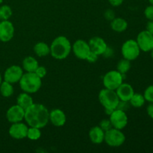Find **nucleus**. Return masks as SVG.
<instances>
[{"label": "nucleus", "mask_w": 153, "mask_h": 153, "mask_svg": "<svg viewBox=\"0 0 153 153\" xmlns=\"http://www.w3.org/2000/svg\"><path fill=\"white\" fill-rule=\"evenodd\" d=\"M115 91H116L120 100L123 102H129L133 94H134L132 86L129 84L123 83V82L117 88Z\"/></svg>", "instance_id": "nucleus-16"}, {"label": "nucleus", "mask_w": 153, "mask_h": 153, "mask_svg": "<svg viewBox=\"0 0 153 153\" xmlns=\"http://www.w3.org/2000/svg\"><path fill=\"white\" fill-rule=\"evenodd\" d=\"M136 41L140 47V51L148 52L153 49V35L147 30L140 31L137 35Z\"/></svg>", "instance_id": "nucleus-9"}, {"label": "nucleus", "mask_w": 153, "mask_h": 153, "mask_svg": "<svg viewBox=\"0 0 153 153\" xmlns=\"http://www.w3.org/2000/svg\"><path fill=\"white\" fill-rule=\"evenodd\" d=\"M99 101L100 104L104 107L105 110L114 111L117 108L120 100L116 91L105 88L100 91L99 94Z\"/></svg>", "instance_id": "nucleus-4"}, {"label": "nucleus", "mask_w": 153, "mask_h": 153, "mask_svg": "<svg viewBox=\"0 0 153 153\" xmlns=\"http://www.w3.org/2000/svg\"><path fill=\"white\" fill-rule=\"evenodd\" d=\"M1 82H2V78H1V73H0V85H1Z\"/></svg>", "instance_id": "nucleus-36"}, {"label": "nucleus", "mask_w": 153, "mask_h": 153, "mask_svg": "<svg viewBox=\"0 0 153 153\" xmlns=\"http://www.w3.org/2000/svg\"><path fill=\"white\" fill-rule=\"evenodd\" d=\"M72 50L70 41L64 36H58L50 46V54L55 59L64 60L68 57Z\"/></svg>", "instance_id": "nucleus-2"}, {"label": "nucleus", "mask_w": 153, "mask_h": 153, "mask_svg": "<svg viewBox=\"0 0 153 153\" xmlns=\"http://www.w3.org/2000/svg\"><path fill=\"white\" fill-rule=\"evenodd\" d=\"M89 137L94 144H100L105 140V131L100 126H94L90 129Z\"/></svg>", "instance_id": "nucleus-18"}, {"label": "nucleus", "mask_w": 153, "mask_h": 153, "mask_svg": "<svg viewBox=\"0 0 153 153\" xmlns=\"http://www.w3.org/2000/svg\"><path fill=\"white\" fill-rule=\"evenodd\" d=\"M98 56L99 55H97L96 53H94V52H90L89 55L88 56V58H87L86 61H88V62L90 63L96 62V61H97V59H98Z\"/></svg>", "instance_id": "nucleus-32"}, {"label": "nucleus", "mask_w": 153, "mask_h": 153, "mask_svg": "<svg viewBox=\"0 0 153 153\" xmlns=\"http://www.w3.org/2000/svg\"><path fill=\"white\" fill-rule=\"evenodd\" d=\"M130 68H131V61L126 58L120 60L117 65V70L122 75L126 74L127 72H128Z\"/></svg>", "instance_id": "nucleus-25"}, {"label": "nucleus", "mask_w": 153, "mask_h": 153, "mask_svg": "<svg viewBox=\"0 0 153 153\" xmlns=\"http://www.w3.org/2000/svg\"><path fill=\"white\" fill-rule=\"evenodd\" d=\"M111 28L116 32H123L128 28V22L123 18H114L111 22Z\"/></svg>", "instance_id": "nucleus-20"}, {"label": "nucleus", "mask_w": 153, "mask_h": 153, "mask_svg": "<svg viewBox=\"0 0 153 153\" xmlns=\"http://www.w3.org/2000/svg\"><path fill=\"white\" fill-rule=\"evenodd\" d=\"M146 30L153 35V20H149L146 24Z\"/></svg>", "instance_id": "nucleus-34"}, {"label": "nucleus", "mask_w": 153, "mask_h": 153, "mask_svg": "<svg viewBox=\"0 0 153 153\" xmlns=\"http://www.w3.org/2000/svg\"><path fill=\"white\" fill-rule=\"evenodd\" d=\"M123 75L117 70H111L106 73L103 77V85L105 88L116 91L117 88L123 83Z\"/></svg>", "instance_id": "nucleus-7"}, {"label": "nucleus", "mask_w": 153, "mask_h": 153, "mask_svg": "<svg viewBox=\"0 0 153 153\" xmlns=\"http://www.w3.org/2000/svg\"><path fill=\"white\" fill-rule=\"evenodd\" d=\"M0 93L4 97H10L13 94V88L11 83L4 81L0 85Z\"/></svg>", "instance_id": "nucleus-24"}, {"label": "nucleus", "mask_w": 153, "mask_h": 153, "mask_svg": "<svg viewBox=\"0 0 153 153\" xmlns=\"http://www.w3.org/2000/svg\"><path fill=\"white\" fill-rule=\"evenodd\" d=\"M34 51L38 57H44L50 54V46L44 42H39L34 45Z\"/></svg>", "instance_id": "nucleus-22"}, {"label": "nucleus", "mask_w": 153, "mask_h": 153, "mask_svg": "<svg viewBox=\"0 0 153 153\" xmlns=\"http://www.w3.org/2000/svg\"><path fill=\"white\" fill-rule=\"evenodd\" d=\"M145 101L146 100H145L143 95L139 94V93H134L128 102L131 104V106L134 108H141L144 105Z\"/></svg>", "instance_id": "nucleus-23"}, {"label": "nucleus", "mask_w": 153, "mask_h": 153, "mask_svg": "<svg viewBox=\"0 0 153 153\" xmlns=\"http://www.w3.org/2000/svg\"><path fill=\"white\" fill-rule=\"evenodd\" d=\"M14 35V26L9 20L0 22V40L1 42H9Z\"/></svg>", "instance_id": "nucleus-12"}, {"label": "nucleus", "mask_w": 153, "mask_h": 153, "mask_svg": "<svg viewBox=\"0 0 153 153\" xmlns=\"http://www.w3.org/2000/svg\"><path fill=\"white\" fill-rule=\"evenodd\" d=\"M49 121L55 126H63L66 123L67 117L64 112L61 109H53L49 112Z\"/></svg>", "instance_id": "nucleus-17"}, {"label": "nucleus", "mask_w": 153, "mask_h": 153, "mask_svg": "<svg viewBox=\"0 0 153 153\" xmlns=\"http://www.w3.org/2000/svg\"><path fill=\"white\" fill-rule=\"evenodd\" d=\"M72 49L76 58L81 60H86L91 51L89 44L83 40H78L72 46Z\"/></svg>", "instance_id": "nucleus-10"}, {"label": "nucleus", "mask_w": 153, "mask_h": 153, "mask_svg": "<svg viewBox=\"0 0 153 153\" xmlns=\"http://www.w3.org/2000/svg\"><path fill=\"white\" fill-rule=\"evenodd\" d=\"M12 9L10 6L4 4L0 7V20H9L12 16Z\"/></svg>", "instance_id": "nucleus-26"}, {"label": "nucleus", "mask_w": 153, "mask_h": 153, "mask_svg": "<svg viewBox=\"0 0 153 153\" xmlns=\"http://www.w3.org/2000/svg\"><path fill=\"white\" fill-rule=\"evenodd\" d=\"M123 1L124 0H108L109 3L114 7H118V6L121 5Z\"/></svg>", "instance_id": "nucleus-33"}, {"label": "nucleus", "mask_w": 153, "mask_h": 153, "mask_svg": "<svg viewBox=\"0 0 153 153\" xmlns=\"http://www.w3.org/2000/svg\"><path fill=\"white\" fill-rule=\"evenodd\" d=\"M28 126L22 122H18L12 123L9 128V134L13 138L16 140H20L27 137Z\"/></svg>", "instance_id": "nucleus-14"}, {"label": "nucleus", "mask_w": 153, "mask_h": 153, "mask_svg": "<svg viewBox=\"0 0 153 153\" xmlns=\"http://www.w3.org/2000/svg\"><path fill=\"white\" fill-rule=\"evenodd\" d=\"M146 111H147L148 115L153 120V103H150V104L148 105Z\"/></svg>", "instance_id": "nucleus-35"}, {"label": "nucleus", "mask_w": 153, "mask_h": 153, "mask_svg": "<svg viewBox=\"0 0 153 153\" xmlns=\"http://www.w3.org/2000/svg\"><path fill=\"white\" fill-rule=\"evenodd\" d=\"M121 53L123 58L131 61L137 59L140 53V49L137 41L134 40H128L123 44Z\"/></svg>", "instance_id": "nucleus-6"}, {"label": "nucleus", "mask_w": 153, "mask_h": 153, "mask_svg": "<svg viewBox=\"0 0 153 153\" xmlns=\"http://www.w3.org/2000/svg\"><path fill=\"white\" fill-rule=\"evenodd\" d=\"M25 117V109L17 104L11 106L6 112V118L11 123L22 122Z\"/></svg>", "instance_id": "nucleus-13"}, {"label": "nucleus", "mask_w": 153, "mask_h": 153, "mask_svg": "<svg viewBox=\"0 0 153 153\" xmlns=\"http://www.w3.org/2000/svg\"><path fill=\"white\" fill-rule=\"evenodd\" d=\"M145 100L150 103H153V85L147 87L143 94Z\"/></svg>", "instance_id": "nucleus-28"}, {"label": "nucleus", "mask_w": 153, "mask_h": 153, "mask_svg": "<svg viewBox=\"0 0 153 153\" xmlns=\"http://www.w3.org/2000/svg\"><path fill=\"white\" fill-rule=\"evenodd\" d=\"M126 140V136L120 129L112 127L105 132L104 141L108 146L112 147H118L122 146Z\"/></svg>", "instance_id": "nucleus-5"}, {"label": "nucleus", "mask_w": 153, "mask_h": 153, "mask_svg": "<svg viewBox=\"0 0 153 153\" xmlns=\"http://www.w3.org/2000/svg\"><path fill=\"white\" fill-rule=\"evenodd\" d=\"M109 120L113 128L122 130L128 124V116L124 111L116 108L109 115Z\"/></svg>", "instance_id": "nucleus-8"}, {"label": "nucleus", "mask_w": 153, "mask_h": 153, "mask_svg": "<svg viewBox=\"0 0 153 153\" xmlns=\"http://www.w3.org/2000/svg\"><path fill=\"white\" fill-rule=\"evenodd\" d=\"M2 2H3V0H0V4H1Z\"/></svg>", "instance_id": "nucleus-39"}, {"label": "nucleus", "mask_w": 153, "mask_h": 153, "mask_svg": "<svg viewBox=\"0 0 153 153\" xmlns=\"http://www.w3.org/2000/svg\"><path fill=\"white\" fill-rule=\"evenodd\" d=\"M99 126L103 130V131L105 132L106 131L109 130L110 128H112V125H111V123L110 120H102L101 122L100 123V126Z\"/></svg>", "instance_id": "nucleus-29"}, {"label": "nucleus", "mask_w": 153, "mask_h": 153, "mask_svg": "<svg viewBox=\"0 0 153 153\" xmlns=\"http://www.w3.org/2000/svg\"><path fill=\"white\" fill-rule=\"evenodd\" d=\"M42 79H40L35 73H23L19 80L20 88L25 93L34 94L40 89L42 85Z\"/></svg>", "instance_id": "nucleus-3"}, {"label": "nucleus", "mask_w": 153, "mask_h": 153, "mask_svg": "<svg viewBox=\"0 0 153 153\" xmlns=\"http://www.w3.org/2000/svg\"><path fill=\"white\" fill-rule=\"evenodd\" d=\"M24 120L29 126L42 128L49 121V112L43 105L33 103L25 110Z\"/></svg>", "instance_id": "nucleus-1"}, {"label": "nucleus", "mask_w": 153, "mask_h": 153, "mask_svg": "<svg viewBox=\"0 0 153 153\" xmlns=\"http://www.w3.org/2000/svg\"><path fill=\"white\" fill-rule=\"evenodd\" d=\"M34 73H35L36 74H37V76L40 78V79H43V78L45 77V76L46 75L47 71H46V67H43V66H40V67L39 66V67L37 68V70H35V72H34Z\"/></svg>", "instance_id": "nucleus-31"}, {"label": "nucleus", "mask_w": 153, "mask_h": 153, "mask_svg": "<svg viewBox=\"0 0 153 153\" xmlns=\"http://www.w3.org/2000/svg\"><path fill=\"white\" fill-rule=\"evenodd\" d=\"M149 3H150V4H152V5H153V0H149Z\"/></svg>", "instance_id": "nucleus-38"}, {"label": "nucleus", "mask_w": 153, "mask_h": 153, "mask_svg": "<svg viewBox=\"0 0 153 153\" xmlns=\"http://www.w3.org/2000/svg\"><path fill=\"white\" fill-rule=\"evenodd\" d=\"M90 48L91 52H94L97 55H101L107 52L108 46L106 42L103 38L100 37H94L90 40L89 43Z\"/></svg>", "instance_id": "nucleus-15"}, {"label": "nucleus", "mask_w": 153, "mask_h": 153, "mask_svg": "<svg viewBox=\"0 0 153 153\" xmlns=\"http://www.w3.org/2000/svg\"><path fill=\"white\" fill-rule=\"evenodd\" d=\"M16 103H17L18 105H19L25 110L27 108L31 105L34 103V102H33L32 97L29 95V94L24 92L18 96L17 99H16Z\"/></svg>", "instance_id": "nucleus-21"}, {"label": "nucleus", "mask_w": 153, "mask_h": 153, "mask_svg": "<svg viewBox=\"0 0 153 153\" xmlns=\"http://www.w3.org/2000/svg\"><path fill=\"white\" fill-rule=\"evenodd\" d=\"M23 75V70L18 65H12L6 69L4 73V81L14 84L19 82Z\"/></svg>", "instance_id": "nucleus-11"}, {"label": "nucleus", "mask_w": 153, "mask_h": 153, "mask_svg": "<svg viewBox=\"0 0 153 153\" xmlns=\"http://www.w3.org/2000/svg\"><path fill=\"white\" fill-rule=\"evenodd\" d=\"M144 15L149 20H153V5L147 6L144 10Z\"/></svg>", "instance_id": "nucleus-30"}, {"label": "nucleus", "mask_w": 153, "mask_h": 153, "mask_svg": "<svg viewBox=\"0 0 153 153\" xmlns=\"http://www.w3.org/2000/svg\"><path fill=\"white\" fill-rule=\"evenodd\" d=\"M38 67V61L32 56L25 57L22 61V68L28 73H34Z\"/></svg>", "instance_id": "nucleus-19"}, {"label": "nucleus", "mask_w": 153, "mask_h": 153, "mask_svg": "<svg viewBox=\"0 0 153 153\" xmlns=\"http://www.w3.org/2000/svg\"><path fill=\"white\" fill-rule=\"evenodd\" d=\"M41 137V131L40 128L36 127L30 126L27 131V137L31 140H37Z\"/></svg>", "instance_id": "nucleus-27"}, {"label": "nucleus", "mask_w": 153, "mask_h": 153, "mask_svg": "<svg viewBox=\"0 0 153 153\" xmlns=\"http://www.w3.org/2000/svg\"><path fill=\"white\" fill-rule=\"evenodd\" d=\"M150 52H151V57H152V58L153 59V49L150 51Z\"/></svg>", "instance_id": "nucleus-37"}]
</instances>
